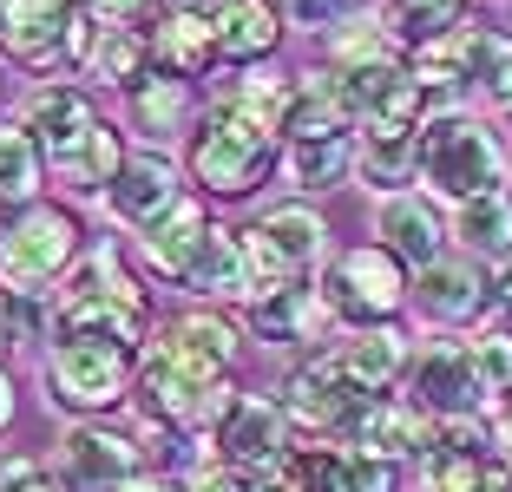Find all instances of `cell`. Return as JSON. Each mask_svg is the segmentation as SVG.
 I'll list each match as a JSON object with an SVG mask.
<instances>
[{
  "instance_id": "obj_15",
  "label": "cell",
  "mask_w": 512,
  "mask_h": 492,
  "mask_svg": "<svg viewBox=\"0 0 512 492\" xmlns=\"http://www.w3.org/2000/svg\"><path fill=\"white\" fill-rule=\"evenodd\" d=\"M217 440V460L224 466H243V473H270L276 460L289 453V407H270V401H237V414L211 433Z\"/></svg>"
},
{
  "instance_id": "obj_39",
  "label": "cell",
  "mask_w": 512,
  "mask_h": 492,
  "mask_svg": "<svg viewBox=\"0 0 512 492\" xmlns=\"http://www.w3.org/2000/svg\"><path fill=\"white\" fill-rule=\"evenodd\" d=\"M151 7H158V0H86V14L92 20H112V27H138Z\"/></svg>"
},
{
  "instance_id": "obj_14",
  "label": "cell",
  "mask_w": 512,
  "mask_h": 492,
  "mask_svg": "<svg viewBox=\"0 0 512 492\" xmlns=\"http://www.w3.org/2000/svg\"><path fill=\"white\" fill-rule=\"evenodd\" d=\"M106 204H112L119 224H132V230H145V237H151V230L184 204V184H178V171H171L165 151H132L125 171H119V184L106 191Z\"/></svg>"
},
{
  "instance_id": "obj_19",
  "label": "cell",
  "mask_w": 512,
  "mask_h": 492,
  "mask_svg": "<svg viewBox=\"0 0 512 492\" xmlns=\"http://www.w3.org/2000/svg\"><path fill=\"white\" fill-rule=\"evenodd\" d=\"M151 53L165 60V73L191 79V73H211L217 60V20H211V0H178L165 20H158V40Z\"/></svg>"
},
{
  "instance_id": "obj_40",
  "label": "cell",
  "mask_w": 512,
  "mask_h": 492,
  "mask_svg": "<svg viewBox=\"0 0 512 492\" xmlns=\"http://www.w3.org/2000/svg\"><path fill=\"white\" fill-rule=\"evenodd\" d=\"M493 420H499V427H493V433H499V453H506V466H512V394L499 401V414H493Z\"/></svg>"
},
{
  "instance_id": "obj_43",
  "label": "cell",
  "mask_w": 512,
  "mask_h": 492,
  "mask_svg": "<svg viewBox=\"0 0 512 492\" xmlns=\"http://www.w3.org/2000/svg\"><path fill=\"white\" fill-rule=\"evenodd\" d=\"M480 492H512V466H506V460H499V466H493V473H486V486H480Z\"/></svg>"
},
{
  "instance_id": "obj_6",
  "label": "cell",
  "mask_w": 512,
  "mask_h": 492,
  "mask_svg": "<svg viewBox=\"0 0 512 492\" xmlns=\"http://www.w3.org/2000/svg\"><path fill=\"white\" fill-rule=\"evenodd\" d=\"M132 348L106 342V335H60V348L46 355V401L73 407V414H106L132 388Z\"/></svg>"
},
{
  "instance_id": "obj_3",
  "label": "cell",
  "mask_w": 512,
  "mask_h": 492,
  "mask_svg": "<svg viewBox=\"0 0 512 492\" xmlns=\"http://www.w3.org/2000/svg\"><path fill=\"white\" fill-rule=\"evenodd\" d=\"M53 315H60L66 335H106V342L132 348L151 322V302H145V289H138V276L119 263V250H92L60 283Z\"/></svg>"
},
{
  "instance_id": "obj_44",
  "label": "cell",
  "mask_w": 512,
  "mask_h": 492,
  "mask_svg": "<svg viewBox=\"0 0 512 492\" xmlns=\"http://www.w3.org/2000/svg\"><path fill=\"white\" fill-rule=\"evenodd\" d=\"M7 414H14V388H7V374H0V427H7Z\"/></svg>"
},
{
  "instance_id": "obj_27",
  "label": "cell",
  "mask_w": 512,
  "mask_h": 492,
  "mask_svg": "<svg viewBox=\"0 0 512 492\" xmlns=\"http://www.w3.org/2000/svg\"><path fill=\"white\" fill-rule=\"evenodd\" d=\"M335 355H342V368L362 381V388H388L394 374L407 368V342H401V328H388V322H375V328H355V335H342L335 342Z\"/></svg>"
},
{
  "instance_id": "obj_16",
  "label": "cell",
  "mask_w": 512,
  "mask_h": 492,
  "mask_svg": "<svg viewBox=\"0 0 512 492\" xmlns=\"http://www.w3.org/2000/svg\"><path fill=\"white\" fill-rule=\"evenodd\" d=\"M66 33H73L66 0H0V53H14L20 66H66Z\"/></svg>"
},
{
  "instance_id": "obj_31",
  "label": "cell",
  "mask_w": 512,
  "mask_h": 492,
  "mask_svg": "<svg viewBox=\"0 0 512 492\" xmlns=\"http://www.w3.org/2000/svg\"><path fill=\"white\" fill-rule=\"evenodd\" d=\"M230 105L250 112L256 125H270V132H289V105H296V79L289 73H243L230 86Z\"/></svg>"
},
{
  "instance_id": "obj_9",
  "label": "cell",
  "mask_w": 512,
  "mask_h": 492,
  "mask_svg": "<svg viewBox=\"0 0 512 492\" xmlns=\"http://www.w3.org/2000/svg\"><path fill=\"white\" fill-rule=\"evenodd\" d=\"M322 296H329L335 315H348V322L375 328V322H388V315L401 309V296H407V269H401V256H394L388 243H355L348 256H335V269H329V283H322Z\"/></svg>"
},
{
  "instance_id": "obj_7",
  "label": "cell",
  "mask_w": 512,
  "mask_h": 492,
  "mask_svg": "<svg viewBox=\"0 0 512 492\" xmlns=\"http://www.w3.org/2000/svg\"><path fill=\"white\" fill-rule=\"evenodd\" d=\"M322 243H329V230H322L316 210H302V204L263 210V217H256V224L243 230V263H250L256 296H270V289L302 283V276H309V269L322 263Z\"/></svg>"
},
{
  "instance_id": "obj_24",
  "label": "cell",
  "mask_w": 512,
  "mask_h": 492,
  "mask_svg": "<svg viewBox=\"0 0 512 492\" xmlns=\"http://www.w3.org/2000/svg\"><path fill=\"white\" fill-rule=\"evenodd\" d=\"M375 191L394 197V184H407L421 171V125H362V158H355Z\"/></svg>"
},
{
  "instance_id": "obj_8",
  "label": "cell",
  "mask_w": 512,
  "mask_h": 492,
  "mask_svg": "<svg viewBox=\"0 0 512 492\" xmlns=\"http://www.w3.org/2000/svg\"><path fill=\"white\" fill-rule=\"evenodd\" d=\"M73 250H79V230L66 210L53 204L20 210L14 224L0 230V289L7 296H46V283L73 263Z\"/></svg>"
},
{
  "instance_id": "obj_38",
  "label": "cell",
  "mask_w": 512,
  "mask_h": 492,
  "mask_svg": "<svg viewBox=\"0 0 512 492\" xmlns=\"http://www.w3.org/2000/svg\"><path fill=\"white\" fill-rule=\"evenodd\" d=\"M276 7H283V14L296 20V27H335L348 0H276Z\"/></svg>"
},
{
  "instance_id": "obj_36",
  "label": "cell",
  "mask_w": 512,
  "mask_h": 492,
  "mask_svg": "<svg viewBox=\"0 0 512 492\" xmlns=\"http://www.w3.org/2000/svg\"><path fill=\"white\" fill-rule=\"evenodd\" d=\"M184 492H256V473H243V466H224V460H211V466H197V473L184 479Z\"/></svg>"
},
{
  "instance_id": "obj_5",
  "label": "cell",
  "mask_w": 512,
  "mask_h": 492,
  "mask_svg": "<svg viewBox=\"0 0 512 492\" xmlns=\"http://www.w3.org/2000/svg\"><path fill=\"white\" fill-rule=\"evenodd\" d=\"M270 164H276V132L256 125L250 112H237L230 99L191 132V178L204 184V191H217V197L256 191Z\"/></svg>"
},
{
  "instance_id": "obj_41",
  "label": "cell",
  "mask_w": 512,
  "mask_h": 492,
  "mask_svg": "<svg viewBox=\"0 0 512 492\" xmlns=\"http://www.w3.org/2000/svg\"><path fill=\"white\" fill-rule=\"evenodd\" d=\"M486 99H493V105H499V112H506V119H512V66H506V73H499V79H493V92H486Z\"/></svg>"
},
{
  "instance_id": "obj_22",
  "label": "cell",
  "mask_w": 512,
  "mask_h": 492,
  "mask_svg": "<svg viewBox=\"0 0 512 492\" xmlns=\"http://www.w3.org/2000/svg\"><path fill=\"white\" fill-rule=\"evenodd\" d=\"M375 230L388 237V250L394 256H407V263H440V243H447V230H440V217H434V204H427L421 191H394V197H381V217H375Z\"/></svg>"
},
{
  "instance_id": "obj_29",
  "label": "cell",
  "mask_w": 512,
  "mask_h": 492,
  "mask_svg": "<svg viewBox=\"0 0 512 492\" xmlns=\"http://www.w3.org/2000/svg\"><path fill=\"white\" fill-rule=\"evenodd\" d=\"M467 7L473 0H388V27L414 46H440L447 33L467 27Z\"/></svg>"
},
{
  "instance_id": "obj_21",
  "label": "cell",
  "mask_w": 512,
  "mask_h": 492,
  "mask_svg": "<svg viewBox=\"0 0 512 492\" xmlns=\"http://www.w3.org/2000/svg\"><path fill=\"white\" fill-rule=\"evenodd\" d=\"M211 20H217V60H270L276 33H283V14L270 0H211Z\"/></svg>"
},
{
  "instance_id": "obj_23",
  "label": "cell",
  "mask_w": 512,
  "mask_h": 492,
  "mask_svg": "<svg viewBox=\"0 0 512 492\" xmlns=\"http://www.w3.org/2000/svg\"><path fill=\"white\" fill-rule=\"evenodd\" d=\"M184 289H197V296H211V302H243V296H256L250 263H243V237H230V230L211 224L204 250L191 256V269H184Z\"/></svg>"
},
{
  "instance_id": "obj_13",
  "label": "cell",
  "mask_w": 512,
  "mask_h": 492,
  "mask_svg": "<svg viewBox=\"0 0 512 492\" xmlns=\"http://www.w3.org/2000/svg\"><path fill=\"white\" fill-rule=\"evenodd\" d=\"M60 466H66V486H79V492H119L138 479V440L79 420L60 440Z\"/></svg>"
},
{
  "instance_id": "obj_2",
  "label": "cell",
  "mask_w": 512,
  "mask_h": 492,
  "mask_svg": "<svg viewBox=\"0 0 512 492\" xmlns=\"http://www.w3.org/2000/svg\"><path fill=\"white\" fill-rule=\"evenodd\" d=\"M27 132L40 145V158L53 164V178L73 197H106L125 171V145L79 86H46L27 99Z\"/></svg>"
},
{
  "instance_id": "obj_32",
  "label": "cell",
  "mask_w": 512,
  "mask_h": 492,
  "mask_svg": "<svg viewBox=\"0 0 512 492\" xmlns=\"http://www.w3.org/2000/svg\"><path fill=\"white\" fill-rule=\"evenodd\" d=\"M40 145H33L27 125H0V197H14V204H27L33 191H40Z\"/></svg>"
},
{
  "instance_id": "obj_35",
  "label": "cell",
  "mask_w": 512,
  "mask_h": 492,
  "mask_svg": "<svg viewBox=\"0 0 512 492\" xmlns=\"http://www.w3.org/2000/svg\"><path fill=\"white\" fill-rule=\"evenodd\" d=\"M0 492H73V486L53 479V466H46L40 453L7 447V453H0Z\"/></svg>"
},
{
  "instance_id": "obj_11",
  "label": "cell",
  "mask_w": 512,
  "mask_h": 492,
  "mask_svg": "<svg viewBox=\"0 0 512 492\" xmlns=\"http://www.w3.org/2000/svg\"><path fill=\"white\" fill-rule=\"evenodd\" d=\"M407 401L427 420H473V407L486 401L480 374H473L467 342H427L407 368Z\"/></svg>"
},
{
  "instance_id": "obj_33",
  "label": "cell",
  "mask_w": 512,
  "mask_h": 492,
  "mask_svg": "<svg viewBox=\"0 0 512 492\" xmlns=\"http://www.w3.org/2000/svg\"><path fill=\"white\" fill-rule=\"evenodd\" d=\"M329 73H355V66H381V60H394V46H388V33L381 27H368V20H355V27H335L329 33Z\"/></svg>"
},
{
  "instance_id": "obj_17",
  "label": "cell",
  "mask_w": 512,
  "mask_h": 492,
  "mask_svg": "<svg viewBox=\"0 0 512 492\" xmlns=\"http://www.w3.org/2000/svg\"><path fill=\"white\" fill-rule=\"evenodd\" d=\"M348 447L368 453V460H388V466L394 460H427V447H434V420L407 401V394H381V401L368 407V420L355 427Z\"/></svg>"
},
{
  "instance_id": "obj_20",
  "label": "cell",
  "mask_w": 512,
  "mask_h": 492,
  "mask_svg": "<svg viewBox=\"0 0 512 492\" xmlns=\"http://www.w3.org/2000/svg\"><path fill=\"white\" fill-rule=\"evenodd\" d=\"M329 322H335L329 296H322V289H309V283L270 289V296L250 302V328L263 335V342H316Z\"/></svg>"
},
{
  "instance_id": "obj_42",
  "label": "cell",
  "mask_w": 512,
  "mask_h": 492,
  "mask_svg": "<svg viewBox=\"0 0 512 492\" xmlns=\"http://www.w3.org/2000/svg\"><path fill=\"white\" fill-rule=\"evenodd\" d=\"M119 492H184V486H171V479H151V473H138L132 486H119Z\"/></svg>"
},
{
  "instance_id": "obj_12",
  "label": "cell",
  "mask_w": 512,
  "mask_h": 492,
  "mask_svg": "<svg viewBox=\"0 0 512 492\" xmlns=\"http://www.w3.org/2000/svg\"><path fill=\"white\" fill-rule=\"evenodd\" d=\"M506 66H512V40H499V33H486V27H460L440 46H421L414 79H427L434 92H460V86L493 92V79L506 73Z\"/></svg>"
},
{
  "instance_id": "obj_28",
  "label": "cell",
  "mask_w": 512,
  "mask_h": 492,
  "mask_svg": "<svg viewBox=\"0 0 512 492\" xmlns=\"http://www.w3.org/2000/svg\"><path fill=\"white\" fill-rule=\"evenodd\" d=\"M355 158H362V145L348 132L296 138V145H289V178H296V191H335V184L355 171Z\"/></svg>"
},
{
  "instance_id": "obj_1",
  "label": "cell",
  "mask_w": 512,
  "mask_h": 492,
  "mask_svg": "<svg viewBox=\"0 0 512 492\" xmlns=\"http://www.w3.org/2000/svg\"><path fill=\"white\" fill-rule=\"evenodd\" d=\"M230 361H237V328L224 315H184V322H171L145 348V361H138V388H145L151 420L217 433L243 401L230 388Z\"/></svg>"
},
{
  "instance_id": "obj_4",
  "label": "cell",
  "mask_w": 512,
  "mask_h": 492,
  "mask_svg": "<svg viewBox=\"0 0 512 492\" xmlns=\"http://www.w3.org/2000/svg\"><path fill=\"white\" fill-rule=\"evenodd\" d=\"M414 178L460 210V204H473V197H493L499 191V178H506V151H499V138L486 132L473 112L453 105V112L427 119V132H421V171H414Z\"/></svg>"
},
{
  "instance_id": "obj_34",
  "label": "cell",
  "mask_w": 512,
  "mask_h": 492,
  "mask_svg": "<svg viewBox=\"0 0 512 492\" xmlns=\"http://www.w3.org/2000/svg\"><path fill=\"white\" fill-rule=\"evenodd\" d=\"M467 355H473V374H480V388H486V401H506L512 394V335L506 328H493V335H480V342H467Z\"/></svg>"
},
{
  "instance_id": "obj_37",
  "label": "cell",
  "mask_w": 512,
  "mask_h": 492,
  "mask_svg": "<svg viewBox=\"0 0 512 492\" xmlns=\"http://www.w3.org/2000/svg\"><path fill=\"white\" fill-rule=\"evenodd\" d=\"M348 492H394V466L368 460V453H348Z\"/></svg>"
},
{
  "instance_id": "obj_26",
  "label": "cell",
  "mask_w": 512,
  "mask_h": 492,
  "mask_svg": "<svg viewBox=\"0 0 512 492\" xmlns=\"http://www.w3.org/2000/svg\"><path fill=\"white\" fill-rule=\"evenodd\" d=\"M204 237H211V217H204V204H197V197H184L165 224L145 237V256H151V269H158V276L184 283V269H191L197 250H204Z\"/></svg>"
},
{
  "instance_id": "obj_10",
  "label": "cell",
  "mask_w": 512,
  "mask_h": 492,
  "mask_svg": "<svg viewBox=\"0 0 512 492\" xmlns=\"http://www.w3.org/2000/svg\"><path fill=\"white\" fill-rule=\"evenodd\" d=\"M381 394L362 388L355 374L342 368V355H316L309 368L289 381V414L302 420V427H316V433H342V440H355V427L368 420V407H375Z\"/></svg>"
},
{
  "instance_id": "obj_30",
  "label": "cell",
  "mask_w": 512,
  "mask_h": 492,
  "mask_svg": "<svg viewBox=\"0 0 512 492\" xmlns=\"http://www.w3.org/2000/svg\"><path fill=\"white\" fill-rule=\"evenodd\" d=\"M132 119L145 125L151 138H171V132H184V119H191V86H184L178 73H151L145 86L132 92Z\"/></svg>"
},
{
  "instance_id": "obj_25",
  "label": "cell",
  "mask_w": 512,
  "mask_h": 492,
  "mask_svg": "<svg viewBox=\"0 0 512 492\" xmlns=\"http://www.w3.org/2000/svg\"><path fill=\"white\" fill-rule=\"evenodd\" d=\"M453 237L467 243L473 263H512V197H473V204L453 210Z\"/></svg>"
},
{
  "instance_id": "obj_18",
  "label": "cell",
  "mask_w": 512,
  "mask_h": 492,
  "mask_svg": "<svg viewBox=\"0 0 512 492\" xmlns=\"http://www.w3.org/2000/svg\"><path fill=\"white\" fill-rule=\"evenodd\" d=\"M499 302V289L486 283V269L473 256H440V263L421 269V309L434 322H473Z\"/></svg>"
},
{
  "instance_id": "obj_45",
  "label": "cell",
  "mask_w": 512,
  "mask_h": 492,
  "mask_svg": "<svg viewBox=\"0 0 512 492\" xmlns=\"http://www.w3.org/2000/svg\"><path fill=\"white\" fill-rule=\"evenodd\" d=\"M256 492H263V486H256Z\"/></svg>"
}]
</instances>
